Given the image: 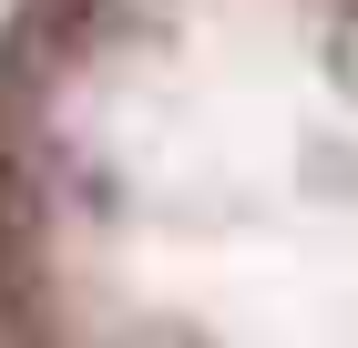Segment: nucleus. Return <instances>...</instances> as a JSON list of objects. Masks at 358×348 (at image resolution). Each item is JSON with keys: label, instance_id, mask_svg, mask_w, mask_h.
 Listing matches in <instances>:
<instances>
[{"label": "nucleus", "instance_id": "obj_1", "mask_svg": "<svg viewBox=\"0 0 358 348\" xmlns=\"http://www.w3.org/2000/svg\"><path fill=\"white\" fill-rule=\"evenodd\" d=\"M0 348H358V0H10Z\"/></svg>", "mask_w": 358, "mask_h": 348}]
</instances>
